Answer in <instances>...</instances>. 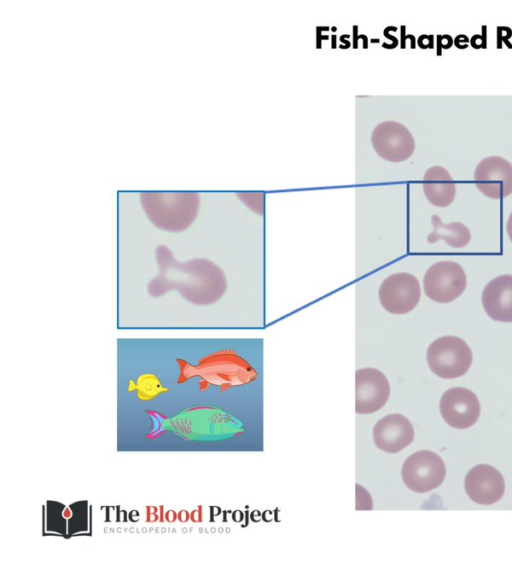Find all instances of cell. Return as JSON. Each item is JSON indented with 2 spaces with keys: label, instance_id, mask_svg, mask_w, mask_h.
I'll return each instance as SVG.
<instances>
[{
  "label": "cell",
  "instance_id": "6da1fadb",
  "mask_svg": "<svg viewBox=\"0 0 512 576\" xmlns=\"http://www.w3.org/2000/svg\"><path fill=\"white\" fill-rule=\"evenodd\" d=\"M155 255L159 272L148 284L151 296L159 297L175 290L188 302L207 306L218 302L226 293V275L213 261L193 258L178 262L164 245L156 248Z\"/></svg>",
  "mask_w": 512,
  "mask_h": 576
},
{
  "label": "cell",
  "instance_id": "7a4b0ae2",
  "mask_svg": "<svg viewBox=\"0 0 512 576\" xmlns=\"http://www.w3.org/2000/svg\"><path fill=\"white\" fill-rule=\"evenodd\" d=\"M140 201L149 220L158 228L180 232L195 220L199 208L197 193H141Z\"/></svg>",
  "mask_w": 512,
  "mask_h": 576
},
{
  "label": "cell",
  "instance_id": "3957f363",
  "mask_svg": "<svg viewBox=\"0 0 512 576\" xmlns=\"http://www.w3.org/2000/svg\"><path fill=\"white\" fill-rule=\"evenodd\" d=\"M468 344L456 336H443L434 340L426 352L430 370L440 378L454 379L463 376L472 363Z\"/></svg>",
  "mask_w": 512,
  "mask_h": 576
},
{
  "label": "cell",
  "instance_id": "277c9868",
  "mask_svg": "<svg viewBox=\"0 0 512 576\" xmlns=\"http://www.w3.org/2000/svg\"><path fill=\"white\" fill-rule=\"evenodd\" d=\"M445 475L446 468L443 460L429 450L414 452L401 467L403 483L416 493H426L438 488Z\"/></svg>",
  "mask_w": 512,
  "mask_h": 576
},
{
  "label": "cell",
  "instance_id": "5b68a950",
  "mask_svg": "<svg viewBox=\"0 0 512 576\" xmlns=\"http://www.w3.org/2000/svg\"><path fill=\"white\" fill-rule=\"evenodd\" d=\"M420 297V283L408 272H397L387 276L378 288L381 307L393 315L411 312L419 303Z\"/></svg>",
  "mask_w": 512,
  "mask_h": 576
},
{
  "label": "cell",
  "instance_id": "8992f818",
  "mask_svg": "<svg viewBox=\"0 0 512 576\" xmlns=\"http://www.w3.org/2000/svg\"><path fill=\"white\" fill-rule=\"evenodd\" d=\"M466 284L464 269L453 261L432 264L423 277L426 296L438 303H449L458 298L464 292Z\"/></svg>",
  "mask_w": 512,
  "mask_h": 576
},
{
  "label": "cell",
  "instance_id": "52a82bcc",
  "mask_svg": "<svg viewBox=\"0 0 512 576\" xmlns=\"http://www.w3.org/2000/svg\"><path fill=\"white\" fill-rule=\"evenodd\" d=\"M390 383L386 375L373 367L355 372V412L367 415L379 411L390 397Z\"/></svg>",
  "mask_w": 512,
  "mask_h": 576
},
{
  "label": "cell",
  "instance_id": "ba28073f",
  "mask_svg": "<svg viewBox=\"0 0 512 576\" xmlns=\"http://www.w3.org/2000/svg\"><path fill=\"white\" fill-rule=\"evenodd\" d=\"M371 142L376 153L390 162L407 160L415 149V141L410 131L395 121L378 124L372 132Z\"/></svg>",
  "mask_w": 512,
  "mask_h": 576
},
{
  "label": "cell",
  "instance_id": "9c48e42d",
  "mask_svg": "<svg viewBox=\"0 0 512 576\" xmlns=\"http://www.w3.org/2000/svg\"><path fill=\"white\" fill-rule=\"evenodd\" d=\"M477 189L492 199H502L512 193V164L500 156L481 160L474 172Z\"/></svg>",
  "mask_w": 512,
  "mask_h": 576
},
{
  "label": "cell",
  "instance_id": "30bf717a",
  "mask_svg": "<svg viewBox=\"0 0 512 576\" xmlns=\"http://www.w3.org/2000/svg\"><path fill=\"white\" fill-rule=\"evenodd\" d=\"M439 406L445 422L457 429L471 427L480 415V403L477 396L463 387H453L445 391Z\"/></svg>",
  "mask_w": 512,
  "mask_h": 576
},
{
  "label": "cell",
  "instance_id": "8fae6325",
  "mask_svg": "<svg viewBox=\"0 0 512 576\" xmlns=\"http://www.w3.org/2000/svg\"><path fill=\"white\" fill-rule=\"evenodd\" d=\"M372 438L378 449L395 454L412 443L414 428L408 418L399 413H392L375 423Z\"/></svg>",
  "mask_w": 512,
  "mask_h": 576
},
{
  "label": "cell",
  "instance_id": "7c38bea8",
  "mask_svg": "<svg viewBox=\"0 0 512 576\" xmlns=\"http://www.w3.org/2000/svg\"><path fill=\"white\" fill-rule=\"evenodd\" d=\"M465 491L477 504L491 505L501 499L505 484L502 474L493 466H474L465 476Z\"/></svg>",
  "mask_w": 512,
  "mask_h": 576
},
{
  "label": "cell",
  "instance_id": "4fadbf2b",
  "mask_svg": "<svg viewBox=\"0 0 512 576\" xmlns=\"http://www.w3.org/2000/svg\"><path fill=\"white\" fill-rule=\"evenodd\" d=\"M482 306L491 319L512 322V275H500L484 287Z\"/></svg>",
  "mask_w": 512,
  "mask_h": 576
},
{
  "label": "cell",
  "instance_id": "5bb4252c",
  "mask_svg": "<svg viewBox=\"0 0 512 576\" xmlns=\"http://www.w3.org/2000/svg\"><path fill=\"white\" fill-rule=\"evenodd\" d=\"M423 192L432 205L446 207L455 198L456 185L445 168L432 166L423 176Z\"/></svg>",
  "mask_w": 512,
  "mask_h": 576
},
{
  "label": "cell",
  "instance_id": "9a60e30c",
  "mask_svg": "<svg viewBox=\"0 0 512 576\" xmlns=\"http://www.w3.org/2000/svg\"><path fill=\"white\" fill-rule=\"evenodd\" d=\"M433 231L427 236L430 244L443 240L453 248H462L471 240V233L467 226L460 222L445 224L437 215L431 218Z\"/></svg>",
  "mask_w": 512,
  "mask_h": 576
},
{
  "label": "cell",
  "instance_id": "2e32d148",
  "mask_svg": "<svg viewBox=\"0 0 512 576\" xmlns=\"http://www.w3.org/2000/svg\"><path fill=\"white\" fill-rule=\"evenodd\" d=\"M237 196L240 200L253 212L263 215L264 214V200L263 193H238Z\"/></svg>",
  "mask_w": 512,
  "mask_h": 576
},
{
  "label": "cell",
  "instance_id": "e0dca14e",
  "mask_svg": "<svg viewBox=\"0 0 512 576\" xmlns=\"http://www.w3.org/2000/svg\"><path fill=\"white\" fill-rule=\"evenodd\" d=\"M355 509L372 510L373 500L370 493L360 484L355 485Z\"/></svg>",
  "mask_w": 512,
  "mask_h": 576
},
{
  "label": "cell",
  "instance_id": "ac0fdd59",
  "mask_svg": "<svg viewBox=\"0 0 512 576\" xmlns=\"http://www.w3.org/2000/svg\"><path fill=\"white\" fill-rule=\"evenodd\" d=\"M512 35V30L509 27H498L497 28V39L498 41H503L505 42L507 45H509L510 48H512V46L509 44L508 39L511 37Z\"/></svg>",
  "mask_w": 512,
  "mask_h": 576
},
{
  "label": "cell",
  "instance_id": "d6986e66",
  "mask_svg": "<svg viewBox=\"0 0 512 576\" xmlns=\"http://www.w3.org/2000/svg\"><path fill=\"white\" fill-rule=\"evenodd\" d=\"M438 48L449 49L454 43V40L450 35H438Z\"/></svg>",
  "mask_w": 512,
  "mask_h": 576
},
{
  "label": "cell",
  "instance_id": "ffe728a7",
  "mask_svg": "<svg viewBox=\"0 0 512 576\" xmlns=\"http://www.w3.org/2000/svg\"><path fill=\"white\" fill-rule=\"evenodd\" d=\"M470 43L473 48L480 49L486 47V40L485 37L479 34L473 35L470 39Z\"/></svg>",
  "mask_w": 512,
  "mask_h": 576
},
{
  "label": "cell",
  "instance_id": "44dd1931",
  "mask_svg": "<svg viewBox=\"0 0 512 576\" xmlns=\"http://www.w3.org/2000/svg\"><path fill=\"white\" fill-rule=\"evenodd\" d=\"M418 45L425 48H433V36L432 35H422L418 39Z\"/></svg>",
  "mask_w": 512,
  "mask_h": 576
},
{
  "label": "cell",
  "instance_id": "7402d4cb",
  "mask_svg": "<svg viewBox=\"0 0 512 576\" xmlns=\"http://www.w3.org/2000/svg\"><path fill=\"white\" fill-rule=\"evenodd\" d=\"M469 38L466 35H457L454 39V44L459 49H465L468 47Z\"/></svg>",
  "mask_w": 512,
  "mask_h": 576
},
{
  "label": "cell",
  "instance_id": "603a6c76",
  "mask_svg": "<svg viewBox=\"0 0 512 576\" xmlns=\"http://www.w3.org/2000/svg\"><path fill=\"white\" fill-rule=\"evenodd\" d=\"M506 230H507V234L512 242V212L507 220V224H506Z\"/></svg>",
  "mask_w": 512,
  "mask_h": 576
}]
</instances>
